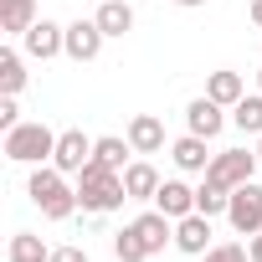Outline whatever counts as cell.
I'll return each instance as SVG.
<instances>
[{"label": "cell", "mask_w": 262, "mask_h": 262, "mask_svg": "<svg viewBox=\"0 0 262 262\" xmlns=\"http://www.w3.org/2000/svg\"><path fill=\"white\" fill-rule=\"evenodd\" d=\"M26 195H31V206H36L47 221H67V216L82 206V201H77V185H67V175H62L57 165H31Z\"/></svg>", "instance_id": "obj_1"}, {"label": "cell", "mask_w": 262, "mask_h": 262, "mask_svg": "<svg viewBox=\"0 0 262 262\" xmlns=\"http://www.w3.org/2000/svg\"><path fill=\"white\" fill-rule=\"evenodd\" d=\"M72 180H77V201H82V211H93V216H108V211H118V206L128 201V190H123V170H108V165H98V160H88Z\"/></svg>", "instance_id": "obj_2"}, {"label": "cell", "mask_w": 262, "mask_h": 262, "mask_svg": "<svg viewBox=\"0 0 262 262\" xmlns=\"http://www.w3.org/2000/svg\"><path fill=\"white\" fill-rule=\"evenodd\" d=\"M52 155H57V134L41 118L6 128V160H16V165H52Z\"/></svg>", "instance_id": "obj_3"}, {"label": "cell", "mask_w": 262, "mask_h": 262, "mask_svg": "<svg viewBox=\"0 0 262 262\" xmlns=\"http://www.w3.org/2000/svg\"><path fill=\"white\" fill-rule=\"evenodd\" d=\"M257 149H221L216 160H211V170H206V180H216V185H226V190H236V185H247L252 175H257Z\"/></svg>", "instance_id": "obj_4"}, {"label": "cell", "mask_w": 262, "mask_h": 262, "mask_svg": "<svg viewBox=\"0 0 262 262\" xmlns=\"http://www.w3.org/2000/svg\"><path fill=\"white\" fill-rule=\"evenodd\" d=\"M226 221H231V231H242V236H257V231H262V185H257V180H247V185L231 190Z\"/></svg>", "instance_id": "obj_5"}, {"label": "cell", "mask_w": 262, "mask_h": 262, "mask_svg": "<svg viewBox=\"0 0 262 262\" xmlns=\"http://www.w3.org/2000/svg\"><path fill=\"white\" fill-rule=\"evenodd\" d=\"M21 47H26V57L31 62H52V57H67V26H57V21H36L26 36H21Z\"/></svg>", "instance_id": "obj_6"}, {"label": "cell", "mask_w": 262, "mask_h": 262, "mask_svg": "<svg viewBox=\"0 0 262 262\" xmlns=\"http://www.w3.org/2000/svg\"><path fill=\"white\" fill-rule=\"evenodd\" d=\"M93 144H98V139H88L82 128H62V134H57V155H52V165H57L62 175H77V170L93 160Z\"/></svg>", "instance_id": "obj_7"}, {"label": "cell", "mask_w": 262, "mask_h": 262, "mask_svg": "<svg viewBox=\"0 0 262 262\" xmlns=\"http://www.w3.org/2000/svg\"><path fill=\"white\" fill-rule=\"evenodd\" d=\"M175 247L185 252V257H206L216 242H211V216H201V211H190V216H180L175 221Z\"/></svg>", "instance_id": "obj_8"}, {"label": "cell", "mask_w": 262, "mask_h": 262, "mask_svg": "<svg viewBox=\"0 0 262 262\" xmlns=\"http://www.w3.org/2000/svg\"><path fill=\"white\" fill-rule=\"evenodd\" d=\"M185 128H190V134H201V139H216L221 128H226L221 103H216V98H190V103H185Z\"/></svg>", "instance_id": "obj_9"}, {"label": "cell", "mask_w": 262, "mask_h": 262, "mask_svg": "<svg viewBox=\"0 0 262 262\" xmlns=\"http://www.w3.org/2000/svg\"><path fill=\"white\" fill-rule=\"evenodd\" d=\"M103 26L98 21H72L67 26V57L72 62H98V52H103Z\"/></svg>", "instance_id": "obj_10"}, {"label": "cell", "mask_w": 262, "mask_h": 262, "mask_svg": "<svg viewBox=\"0 0 262 262\" xmlns=\"http://www.w3.org/2000/svg\"><path fill=\"white\" fill-rule=\"evenodd\" d=\"M123 139L134 144V155H160V149H165V123H160L155 113H134Z\"/></svg>", "instance_id": "obj_11"}, {"label": "cell", "mask_w": 262, "mask_h": 262, "mask_svg": "<svg viewBox=\"0 0 262 262\" xmlns=\"http://www.w3.org/2000/svg\"><path fill=\"white\" fill-rule=\"evenodd\" d=\"M206 144H211V139H201V134H180V139L170 144V160H175L185 175H206L211 160H216V155H206Z\"/></svg>", "instance_id": "obj_12"}, {"label": "cell", "mask_w": 262, "mask_h": 262, "mask_svg": "<svg viewBox=\"0 0 262 262\" xmlns=\"http://www.w3.org/2000/svg\"><path fill=\"white\" fill-rule=\"evenodd\" d=\"M134 231L144 236L149 257H155V252H165V242H175V221H170L160 206H155V211H139V216H134Z\"/></svg>", "instance_id": "obj_13"}, {"label": "cell", "mask_w": 262, "mask_h": 262, "mask_svg": "<svg viewBox=\"0 0 262 262\" xmlns=\"http://www.w3.org/2000/svg\"><path fill=\"white\" fill-rule=\"evenodd\" d=\"M160 185H165V180H160V170H155L149 160H128V170H123V190H128V201H155Z\"/></svg>", "instance_id": "obj_14"}, {"label": "cell", "mask_w": 262, "mask_h": 262, "mask_svg": "<svg viewBox=\"0 0 262 262\" xmlns=\"http://www.w3.org/2000/svg\"><path fill=\"white\" fill-rule=\"evenodd\" d=\"M155 206H160L170 221H180V216H190V211H195V190H190L185 180H165V185L155 190Z\"/></svg>", "instance_id": "obj_15"}, {"label": "cell", "mask_w": 262, "mask_h": 262, "mask_svg": "<svg viewBox=\"0 0 262 262\" xmlns=\"http://www.w3.org/2000/svg\"><path fill=\"white\" fill-rule=\"evenodd\" d=\"M36 21H41L36 0H0V31H6V36H26Z\"/></svg>", "instance_id": "obj_16"}, {"label": "cell", "mask_w": 262, "mask_h": 262, "mask_svg": "<svg viewBox=\"0 0 262 262\" xmlns=\"http://www.w3.org/2000/svg\"><path fill=\"white\" fill-rule=\"evenodd\" d=\"M93 21L103 26V36H128L134 31V6H128V0H103Z\"/></svg>", "instance_id": "obj_17"}, {"label": "cell", "mask_w": 262, "mask_h": 262, "mask_svg": "<svg viewBox=\"0 0 262 262\" xmlns=\"http://www.w3.org/2000/svg\"><path fill=\"white\" fill-rule=\"evenodd\" d=\"M206 98H216L221 108H236V103L247 98V82H242V72H211V82H206Z\"/></svg>", "instance_id": "obj_18"}, {"label": "cell", "mask_w": 262, "mask_h": 262, "mask_svg": "<svg viewBox=\"0 0 262 262\" xmlns=\"http://www.w3.org/2000/svg\"><path fill=\"white\" fill-rule=\"evenodd\" d=\"M128 155H134V144L118 139V134H103V139L93 144V160L108 165V170H128Z\"/></svg>", "instance_id": "obj_19"}, {"label": "cell", "mask_w": 262, "mask_h": 262, "mask_svg": "<svg viewBox=\"0 0 262 262\" xmlns=\"http://www.w3.org/2000/svg\"><path fill=\"white\" fill-rule=\"evenodd\" d=\"M6 257H11V262H52V247H47L41 236H31V231H16L11 247H6Z\"/></svg>", "instance_id": "obj_20"}, {"label": "cell", "mask_w": 262, "mask_h": 262, "mask_svg": "<svg viewBox=\"0 0 262 262\" xmlns=\"http://www.w3.org/2000/svg\"><path fill=\"white\" fill-rule=\"evenodd\" d=\"M226 206H231V190L216 185V180H201V190H195V211H201V216H226Z\"/></svg>", "instance_id": "obj_21"}, {"label": "cell", "mask_w": 262, "mask_h": 262, "mask_svg": "<svg viewBox=\"0 0 262 262\" xmlns=\"http://www.w3.org/2000/svg\"><path fill=\"white\" fill-rule=\"evenodd\" d=\"M21 88H26V62L16 47H6L0 52V93H21Z\"/></svg>", "instance_id": "obj_22"}, {"label": "cell", "mask_w": 262, "mask_h": 262, "mask_svg": "<svg viewBox=\"0 0 262 262\" xmlns=\"http://www.w3.org/2000/svg\"><path fill=\"white\" fill-rule=\"evenodd\" d=\"M113 257H118V262H144V257H149V247H144V236L134 231V221H128L123 231H113Z\"/></svg>", "instance_id": "obj_23"}, {"label": "cell", "mask_w": 262, "mask_h": 262, "mask_svg": "<svg viewBox=\"0 0 262 262\" xmlns=\"http://www.w3.org/2000/svg\"><path fill=\"white\" fill-rule=\"evenodd\" d=\"M231 123L242 128V134H262V93H252V98H242V103L231 108Z\"/></svg>", "instance_id": "obj_24"}, {"label": "cell", "mask_w": 262, "mask_h": 262, "mask_svg": "<svg viewBox=\"0 0 262 262\" xmlns=\"http://www.w3.org/2000/svg\"><path fill=\"white\" fill-rule=\"evenodd\" d=\"M206 262H252V252H247L242 242H216V247L206 252Z\"/></svg>", "instance_id": "obj_25"}, {"label": "cell", "mask_w": 262, "mask_h": 262, "mask_svg": "<svg viewBox=\"0 0 262 262\" xmlns=\"http://www.w3.org/2000/svg\"><path fill=\"white\" fill-rule=\"evenodd\" d=\"M21 123V108H16V93H0V128H16Z\"/></svg>", "instance_id": "obj_26"}, {"label": "cell", "mask_w": 262, "mask_h": 262, "mask_svg": "<svg viewBox=\"0 0 262 262\" xmlns=\"http://www.w3.org/2000/svg\"><path fill=\"white\" fill-rule=\"evenodd\" d=\"M52 262H88L82 247H52Z\"/></svg>", "instance_id": "obj_27"}, {"label": "cell", "mask_w": 262, "mask_h": 262, "mask_svg": "<svg viewBox=\"0 0 262 262\" xmlns=\"http://www.w3.org/2000/svg\"><path fill=\"white\" fill-rule=\"evenodd\" d=\"M247 252H252V262H262V231H257V236H247Z\"/></svg>", "instance_id": "obj_28"}, {"label": "cell", "mask_w": 262, "mask_h": 262, "mask_svg": "<svg viewBox=\"0 0 262 262\" xmlns=\"http://www.w3.org/2000/svg\"><path fill=\"white\" fill-rule=\"evenodd\" d=\"M175 6H185V11H195V6H211V0H175Z\"/></svg>", "instance_id": "obj_29"}, {"label": "cell", "mask_w": 262, "mask_h": 262, "mask_svg": "<svg viewBox=\"0 0 262 262\" xmlns=\"http://www.w3.org/2000/svg\"><path fill=\"white\" fill-rule=\"evenodd\" d=\"M252 21H257V26H262V0H252Z\"/></svg>", "instance_id": "obj_30"}, {"label": "cell", "mask_w": 262, "mask_h": 262, "mask_svg": "<svg viewBox=\"0 0 262 262\" xmlns=\"http://www.w3.org/2000/svg\"><path fill=\"white\" fill-rule=\"evenodd\" d=\"M257 160H262V134H257Z\"/></svg>", "instance_id": "obj_31"}, {"label": "cell", "mask_w": 262, "mask_h": 262, "mask_svg": "<svg viewBox=\"0 0 262 262\" xmlns=\"http://www.w3.org/2000/svg\"><path fill=\"white\" fill-rule=\"evenodd\" d=\"M257 93H262V72H257Z\"/></svg>", "instance_id": "obj_32"}]
</instances>
